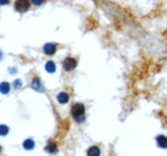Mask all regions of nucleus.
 <instances>
[{
    "label": "nucleus",
    "instance_id": "obj_1",
    "mask_svg": "<svg viewBox=\"0 0 167 156\" xmlns=\"http://www.w3.org/2000/svg\"><path fill=\"white\" fill-rule=\"evenodd\" d=\"M71 114L75 120L77 122H82L84 119H85V106H84L82 104H75L72 108H71Z\"/></svg>",
    "mask_w": 167,
    "mask_h": 156
},
{
    "label": "nucleus",
    "instance_id": "obj_2",
    "mask_svg": "<svg viewBox=\"0 0 167 156\" xmlns=\"http://www.w3.org/2000/svg\"><path fill=\"white\" fill-rule=\"evenodd\" d=\"M30 5H31V3H30V0H17V2L14 3V8H16V10L17 12H27L30 9Z\"/></svg>",
    "mask_w": 167,
    "mask_h": 156
},
{
    "label": "nucleus",
    "instance_id": "obj_3",
    "mask_svg": "<svg viewBox=\"0 0 167 156\" xmlns=\"http://www.w3.org/2000/svg\"><path fill=\"white\" fill-rule=\"evenodd\" d=\"M76 65H77V62L73 58H66L64 62H63V68L66 70H68V72H69V70H72V69H75Z\"/></svg>",
    "mask_w": 167,
    "mask_h": 156
},
{
    "label": "nucleus",
    "instance_id": "obj_4",
    "mask_svg": "<svg viewBox=\"0 0 167 156\" xmlns=\"http://www.w3.org/2000/svg\"><path fill=\"white\" fill-rule=\"evenodd\" d=\"M43 50H44V53L46 55H53L55 51H57V45H54V44H46Z\"/></svg>",
    "mask_w": 167,
    "mask_h": 156
},
{
    "label": "nucleus",
    "instance_id": "obj_5",
    "mask_svg": "<svg viewBox=\"0 0 167 156\" xmlns=\"http://www.w3.org/2000/svg\"><path fill=\"white\" fill-rule=\"evenodd\" d=\"M45 150H46V151H48L49 153H55V152L58 151L57 143H55V142H53V141H50V142H48V145H46Z\"/></svg>",
    "mask_w": 167,
    "mask_h": 156
},
{
    "label": "nucleus",
    "instance_id": "obj_6",
    "mask_svg": "<svg viewBox=\"0 0 167 156\" xmlns=\"http://www.w3.org/2000/svg\"><path fill=\"white\" fill-rule=\"evenodd\" d=\"M88 156H100V150L96 146H91L88 150Z\"/></svg>",
    "mask_w": 167,
    "mask_h": 156
},
{
    "label": "nucleus",
    "instance_id": "obj_7",
    "mask_svg": "<svg viewBox=\"0 0 167 156\" xmlns=\"http://www.w3.org/2000/svg\"><path fill=\"white\" fill-rule=\"evenodd\" d=\"M32 88L36 90V91H43V90H44L43 84H41V82H40L39 78H34V79H32Z\"/></svg>",
    "mask_w": 167,
    "mask_h": 156
},
{
    "label": "nucleus",
    "instance_id": "obj_8",
    "mask_svg": "<svg viewBox=\"0 0 167 156\" xmlns=\"http://www.w3.org/2000/svg\"><path fill=\"white\" fill-rule=\"evenodd\" d=\"M9 91H10V84L8 82H2V83H0V92L7 95V93H9Z\"/></svg>",
    "mask_w": 167,
    "mask_h": 156
},
{
    "label": "nucleus",
    "instance_id": "obj_9",
    "mask_svg": "<svg viewBox=\"0 0 167 156\" xmlns=\"http://www.w3.org/2000/svg\"><path fill=\"white\" fill-rule=\"evenodd\" d=\"M58 101L61 103V104H66V103H68V100H69V96H68V93L67 92H61L59 95H58Z\"/></svg>",
    "mask_w": 167,
    "mask_h": 156
},
{
    "label": "nucleus",
    "instance_id": "obj_10",
    "mask_svg": "<svg viewBox=\"0 0 167 156\" xmlns=\"http://www.w3.org/2000/svg\"><path fill=\"white\" fill-rule=\"evenodd\" d=\"M157 142H158V146L159 147H163V148L167 147V138L164 136H158L157 137Z\"/></svg>",
    "mask_w": 167,
    "mask_h": 156
},
{
    "label": "nucleus",
    "instance_id": "obj_11",
    "mask_svg": "<svg viewBox=\"0 0 167 156\" xmlns=\"http://www.w3.org/2000/svg\"><path fill=\"white\" fill-rule=\"evenodd\" d=\"M55 64H54V62H51V60H49L46 64H45V69H46V72H49V73H54L55 72Z\"/></svg>",
    "mask_w": 167,
    "mask_h": 156
},
{
    "label": "nucleus",
    "instance_id": "obj_12",
    "mask_svg": "<svg viewBox=\"0 0 167 156\" xmlns=\"http://www.w3.org/2000/svg\"><path fill=\"white\" fill-rule=\"evenodd\" d=\"M35 147V142L32 139H26L23 142V148L24 150H32Z\"/></svg>",
    "mask_w": 167,
    "mask_h": 156
},
{
    "label": "nucleus",
    "instance_id": "obj_13",
    "mask_svg": "<svg viewBox=\"0 0 167 156\" xmlns=\"http://www.w3.org/2000/svg\"><path fill=\"white\" fill-rule=\"evenodd\" d=\"M8 133H9V128H8V125L0 124V136H7Z\"/></svg>",
    "mask_w": 167,
    "mask_h": 156
},
{
    "label": "nucleus",
    "instance_id": "obj_14",
    "mask_svg": "<svg viewBox=\"0 0 167 156\" xmlns=\"http://www.w3.org/2000/svg\"><path fill=\"white\" fill-rule=\"evenodd\" d=\"M31 3L35 4V5H41L44 3V0H31Z\"/></svg>",
    "mask_w": 167,
    "mask_h": 156
},
{
    "label": "nucleus",
    "instance_id": "obj_15",
    "mask_svg": "<svg viewBox=\"0 0 167 156\" xmlns=\"http://www.w3.org/2000/svg\"><path fill=\"white\" fill-rule=\"evenodd\" d=\"M9 4V0H0V5H7Z\"/></svg>",
    "mask_w": 167,
    "mask_h": 156
},
{
    "label": "nucleus",
    "instance_id": "obj_16",
    "mask_svg": "<svg viewBox=\"0 0 167 156\" xmlns=\"http://www.w3.org/2000/svg\"><path fill=\"white\" fill-rule=\"evenodd\" d=\"M0 152H2V147H0Z\"/></svg>",
    "mask_w": 167,
    "mask_h": 156
},
{
    "label": "nucleus",
    "instance_id": "obj_17",
    "mask_svg": "<svg viewBox=\"0 0 167 156\" xmlns=\"http://www.w3.org/2000/svg\"><path fill=\"white\" fill-rule=\"evenodd\" d=\"M0 58H2V54H0Z\"/></svg>",
    "mask_w": 167,
    "mask_h": 156
}]
</instances>
